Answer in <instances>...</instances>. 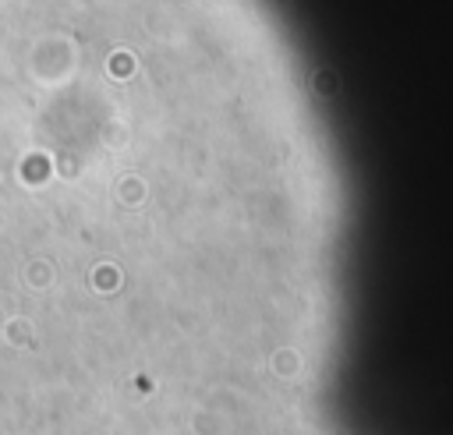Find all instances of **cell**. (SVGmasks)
I'll list each match as a JSON object with an SVG mask.
<instances>
[{"label":"cell","mask_w":453,"mask_h":435,"mask_svg":"<svg viewBox=\"0 0 453 435\" xmlns=\"http://www.w3.org/2000/svg\"><path fill=\"white\" fill-rule=\"evenodd\" d=\"M276 368H280V371H284V368L291 371V368H294V354H280V358H276Z\"/></svg>","instance_id":"cell-1"}]
</instances>
